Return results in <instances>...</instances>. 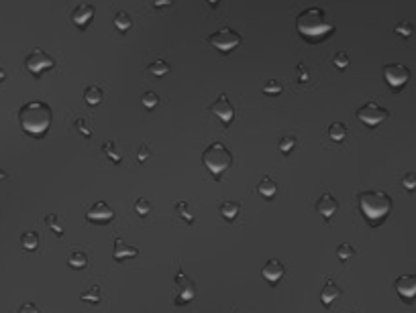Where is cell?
I'll return each mask as SVG.
<instances>
[{
    "label": "cell",
    "mask_w": 416,
    "mask_h": 313,
    "mask_svg": "<svg viewBox=\"0 0 416 313\" xmlns=\"http://www.w3.org/2000/svg\"><path fill=\"white\" fill-rule=\"evenodd\" d=\"M94 6L92 4H80V6H76L74 10H72V22L76 24V26H80V28H86V24L92 20V16H94Z\"/></svg>",
    "instance_id": "cell-16"
},
{
    "label": "cell",
    "mask_w": 416,
    "mask_h": 313,
    "mask_svg": "<svg viewBox=\"0 0 416 313\" xmlns=\"http://www.w3.org/2000/svg\"><path fill=\"white\" fill-rule=\"evenodd\" d=\"M21 246H23L25 250H37V248H39V234L33 232V230L23 232V236H21Z\"/></svg>",
    "instance_id": "cell-22"
},
{
    "label": "cell",
    "mask_w": 416,
    "mask_h": 313,
    "mask_svg": "<svg viewBox=\"0 0 416 313\" xmlns=\"http://www.w3.org/2000/svg\"><path fill=\"white\" fill-rule=\"evenodd\" d=\"M349 313H357V311H349Z\"/></svg>",
    "instance_id": "cell-46"
},
{
    "label": "cell",
    "mask_w": 416,
    "mask_h": 313,
    "mask_svg": "<svg viewBox=\"0 0 416 313\" xmlns=\"http://www.w3.org/2000/svg\"><path fill=\"white\" fill-rule=\"evenodd\" d=\"M82 301H90V303H100V287L98 285H92L88 291H84L80 295Z\"/></svg>",
    "instance_id": "cell-27"
},
{
    "label": "cell",
    "mask_w": 416,
    "mask_h": 313,
    "mask_svg": "<svg viewBox=\"0 0 416 313\" xmlns=\"http://www.w3.org/2000/svg\"><path fill=\"white\" fill-rule=\"evenodd\" d=\"M102 150H104V154L108 156L112 163H116V165L121 163V154L114 150V142H112V140H110V142H104V144H102Z\"/></svg>",
    "instance_id": "cell-30"
},
{
    "label": "cell",
    "mask_w": 416,
    "mask_h": 313,
    "mask_svg": "<svg viewBox=\"0 0 416 313\" xmlns=\"http://www.w3.org/2000/svg\"><path fill=\"white\" fill-rule=\"evenodd\" d=\"M173 206H175L177 216H182L188 224H194V216L190 214V210H188V204H186V202H177V204H173Z\"/></svg>",
    "instance_id": "cell-28"
},
{
    "label": "cell",
    "mask_w": 416,
    "mask_h": 313,
    "mask_svg": "<svg viewBox=\"0 0 416 313\" xmlns=\"http://www.w3.org/2000/svg\"><path fill=\"white\" fill-rule=\"evenodd\" d=\"M114 218V212L108 204L104 202H96L92 204V208L86 212V220L88 222H92V224H108L110 220Z\"/></svg>",
    "instance_id": "cell-11"
},
{
    "label": "cell",
    "mask_w": 416,
    "mask_h": 313,
    "mask_svg": "<svg viewBox=\"0 0 416 313\" xmlns=\"http://www.w3.org/2000/svg\"><path fill=\"white\" fill-rule=\"evenodd\" d=\"M149 156H151V150H149V146H147V144L139 146V150H137V159H139L141 163H145V161H149Z\"/></svg>",
    "instance_id": "cell-38"
},
{
    "label": "cell",
    "mask_w": 416,
    "mask_h": 313,
    "mask_svg": "<svg viewBox=\"0 0 416 313\" xmlns=\"http://www.w3.org/2000/svg\"><path fill=\"white\" fill-rule=\"evenodd\" d=\"M337 254H339V260H349V258L355 254V248H353L349 242H343V244H339V248H337Z\"/></svg>",
    "instance_id": "cell-29"
},
{
    "label": "cell",
    "mask_w": 416,
    "mask_h": 313,
    "mask_svg": "<svg viewBox=\"0 0 416 313\" xmlns=\"http://www.w3.org/2000/svg\"><path fill=\"white\" fill-rule=\"evenodd\" d=\"M51 120H53V110L47 102H41V100L25 102L19 110V124L27 134H33V136L45 134L51 126Z\"/></svg>",
    "instance_id": "cell-1"
},
{
    "label": "cell",
    "mask_w": 416,
    "mask_h": 313,
    "mask_svg": "<svg viewBox=\"0 0 416 313\" xmlns=\"http://www.w3.org/2000/svg\"><path fill=\"white\" fill-rule=\"evenodd\" d=\"M102 98H104V92L100 86H88L84 90V100L88 106H98L102 102Z\"/></svg>",
    "instance_id": "cell-19"
},
{
    "label": "cell",
    "mask_w": 416,
    "mask_h": 313,
    "mask_svg": "<svg viewBox=\"0 0 416 313\" xmlns=\"http://www.w3.org/2000/svg\"><path fill=\"white\" fill-rule=\"evenodd\" d=\"M173 285H175V303L177 305H186V303H190L194 299V295H196L194 283L188 278V274L184 270H177L175 272Z\"/></svg>",
    "instance_id": "cell-8"
},
{
    "label": "cell",
    "mask_w": 416,
    "mask_h": 313,
    "mask_svg": "<svg viewBox=\"0 0 416 313\" xmlns=\"http://www.w3.org/2000/svg\"><path fill=\"white\" fill-rule=\"evenodd\" d=\"M396 293L404 299V301H412L416 297V274H400L396 278Z\"/></svg>",
    "instance_id": "cell-12"
},
{
    "label": "cell",
    "mask_w": 416,
    "mask_h": 313,
    "mask_svg": "<svg viewBox=\"0 0 416 313\" xmlns=\"http://www.w3.org/2000/svg\"><path fill=\"white\" fill-rule=\"evenodd\" d=\"M308 78H310V76H308V68H306L304 64H300V66H298V82H300V84H306Z\"/></svg>",
    "instance_id": "cell-40"
},
{
    "label": "cell",
    "mask_w": 416,
    "mask_h": 313,
    "mask_svg": "<svg viewBox=\"0 0 416 313\" xmlns=\"http://www.w3.org/2000/svg\"><path fill=\"white\" fill-rule=\"evenodd\" d=\"M0 179H7V173L5 171H0Z\"/></svg>",
    "instance_id": "cell-45"
},
{
    "label": "cell",
    "mask_w": 416,
    "mask_h": 313,
    "mask_svg": "<svg viewBox=\"0 0 416 313\" xmlns=\"http://www.w3.org/2000/svg\"><path fill=\"white\" fill-rule=\"evenodd\" d=\"M396 33H398V35H402V37H410V35L414 33V26H412L410 22L402 20V22H398V24H396Z\"/></svg>",
    "instance_id": "cell-37"
},
{
    "label": "cell",
    "mask_w": 416,
    "mask_h": 313,
    "mask_svg": "<svg viewBox=\"0 0 416 313\" xmlns=\"http://www.w3.org/2000/svg\"><path fill=\"white\" fill-rule=\"evenodd\" d=\"M402 185H404V190L406 192H416V173H406L402 177Z\"/></svg>",
    "instance_id": "cell-36"
},
{
    "label": "cell",
    "mask_w": 416,
    "mask_h": 313,
    "mask_svg": "<svg viewBox=\"0 0 416 313\" xmlns=\"http://www.w3.org/2000/svg\"><path fill=\"white\" fill-rule=\"evenodd\" d=\"M68 264H70L72 268H76V270H82V268H86V266H88V254H86V252H82V250H76V252H72V254H70Z\"/></svg>",
    "instance_id": "cell-23"
},
{
    "label": "cell",
    "mask_w": 416,
    "mask_h": 313,
    "mask_svg": "<svg viewBox=\"0 0 416 313\" xmlns=\"http://www.w3.org/2000/svg\"><path fill=\"white\" fill-rule=\"evenodd\" d=\"M202 163L215 177H221L233 165V152L223 142H211L202 152Z\"/></svg>",
    "instance_id": "cell-4"
},
{
    "label": "cell",
    "mask_w": 416,
    "mask_h": 313,
    "mask_svg": "<svg viewBox=\"0 0 416 313\" xmlns=\"http://www.w3.org/2000/svg\"><path fill=\"white\" fill-rule=\"evenodd\" d=\"M211 112L221 118V122L225 124V126H227V124H231L233 118H235V108H233V104H231L227 94H221V96L211 104Z\"/></svg>",
    "instance_id": "cell-10"
},
{
    "label": "cell",
    "mask_w": 416,
    "mask_h": 313,
    "mask_svg": "<svg viewBox=\"0 0 416 313\" xmlns=\"http://www.w3.org/2000/svg\"><path fill=\"white\" fill-rule=\"evenodd\" d=\"M390 116V112L385 110V108H381L377 102H365L359 110H357V118L363 122V124H367V126H377L379 122H383L385 118Z\"/></svg>",
    "instance_id": "cell-7"
},
{
    "label": "cell",
    "mask_w": 416,
    "mask_h": 313,
    "mask_svg": "<svg viewBox=\"0 0 416 313\" xmlns=\"http://www.w3.org/2000/svg\"><path fill=\"white\" fill-rule=\"evenodd\" d=\"M206 2H211V4L215 6V4H219V0H206Z\"/></svg>",
    "instance_id": "cell-44"
},
{
    "label": "cell",
    "mask_w": 416,
    "mask_h": 313,
    "mask_svg": "<svg viewBox=\"0 0 416 313\" xmlns=\"http://www.w3.org/2000/svg\"><path fill=\"white\" fill-rule=\"evenodd\" d=\"M45 222H47V226H49L57 236H64V228H62V224H59V218H57L55 214H49V216L45 218Z\"/></svg>",
    "instance_id": "cell-31"
},
{
    "label": "cell",
    "mask_w": 416,
    "mask_h": 313,
    "mask_svg": "<svg viewBox=\"0 0 416 313\" xmlns=\"http://www.w3.org/2000/svg\"><path fill=\"white\" fill-rule=\"evenodd\" d=\"M337 210H339V202H337V198L333 196V194H322L320 198H318V202H316V212L324 218L326 222H331V218L337 214Z\"/></svg>",
    "instance_id": "cell-13"
},
{
    "label": "cell",
    "mask_w": 416,
    "mask_h": 313,
    "mask_svg": "<svg viewBox=\"0 0 416 313\" xmlns=\"http://www.w3.org/2000/svg\"><path fill=\"white\" fill-rule=\"evenodd\" d=\"M341 287L335 283L333 278H326L324 280V285H322V291H320V303L324 305V307H331L333 305V301L337 299V297H341Z\"/></svg>",
    "instance_id": "cell-17"
},
{
    "label": "cell",
    "mask_w": 416,
    "mask_h": 313,
    "mask_svg": "<svg viewBox=\"0 0 416 313\" xmlns=\"http://www.w3.org/2000/svg\"><path fill=\"white\" fill-rule=\"evenodd\" d=\"M5 80H7V72H5L3 68H0V82H5Z\"/></svg>",
    "instance_id": "cell-43"
},
{
    "label": "cell",
    "mask_w": 416,
    "mask_h": 313,
    "mask_svg": "<svg viewBox=\"0 0 416 313\" xmlns=\"http://www.w3.org/2000/svg\"><path fill=\"white\" fill-rule=\"evenodd\" d=\"M173 0H153V6L155 8H163V6H171Z\"/></svg>",
    "instance_id": "cell-42"
},
{
    "label": "cell",
    "mask_w": 416,
    "mask_h": 313,
    "mask_svg": "<svg viewBox=\"0 0 416 313\" xmlns=\"http://www.w3.org/2000/svg\"><path fill=\"white\" fill-rule=\"evenodd\" d=\"M326 134H329V138L335 140V142H343L345 136H347V126L343 122H333L329 126V130H326Z\"/></svg>",
    "instance_id": "cell-21"
},
{
    "label": "cell",
    "mask_w": 416,
    "mask_h": 313,
    "mask_svg": "<svg viewBox=\"0 0 416 313\" xmlns=\"http://www.w3.org/2000/svg\"><path fill=\"white\" fill-rule=\"evenodd\" d=\"M141 102H143V108H147V110H153L157 104H159V96L155 92H145L143 94V98H141Z\"/></svg>",
    "instance_id": "cell-26"
},
{
    "label": "cell",
    "mask_w": 416,
    "mask_h": 313,
    "mask_svg": "<svg viewBox=\"0 0 416 313\" xmlns=\"http://www.w3.org/2000/svg\"><path fill=\"white\" fill-rule=\"evenodd\" d=\"M284 272H286V266H284V262L280 258H270L263 264V268H261L263 278L267 280V283H272V285L278 283V280L284 276Z\"/></svg>",
    "instance_id": "cell-14"
},
{
    "label": "cell",
    "mask_w": 416,
    "mask_h": 313,
    "mask_svg": "<svg viewBox=\"0 0 416 313\" xmlns=\"http://www.w3.org/2000/svg\"><path fill=\"white\" fill-rule=\"evenodd\" d=\"M53 66H55V59L49 53H45L43 49H33L31 53L25 57V68L31 72L33 76H39V74L51 70Z\"/></svg>",
    "instance_id": "cell-6"
},
{
    "label": "cell",
    "mask_w": 416,
    "mask_h": 313,
    "mask_svg": "<svg viewBox=\"0 0 416 313\" xmlns=\"http://www.w3.org/2000/svg\"><path fill=\"white\" fill-rule=\"evenodd\" d=\"M280 92H282V84L278 80H270L263 86V94H267V96H278Z\"/></svg>",
    "instance_id": "cell-32"
},
{
    "label": "cell",
    "mask_w": 416,
    "mask_h": 313,
    "mask_svg": "<svg viewBox=\"0 0 416 313\" xmlns=\"http://www.w3.org/2000/svg\"><path fill=\"white\" fill-rule=\"evenodd\" d=\"M257 194H261L265 200L276 198V194H278V183H276L270 175H265V177L257 183Z\"/></svg>",
    "instance_id": "cell-18"
},
{
    "label": "cell",
    "mask_w": 416,
    "mask_h": 313,
    "mask_svg": "<svg viewBox=\"0 0 416 313\" xmlns=\"http://www.w3.org/2000/svg\"><path fill=\"white\" fill-rule=\"evenodd\" d=\"M76 126H78L82 132H84V136H90V134H92V130L88 128V122H86L84 118H78V120H76Z\"/></svg>",
    "instance_id": "cell-41"
},
{
    "label": "cell",
    "mask_w": 416,
    "mask_h": 313,
    "mask_svg": "<svg viewBox=\"0 0 416 313\" xmlns=\"http://www.w3.org/2000/svg\"><path fill=\"white\" fill-rule=\"evenodd\" d=\"M357 204H359V210L363 214V218L367 220V224L371 226H377L381 224L385 218L390 216L392 212V198L381 192V190H365L357 196Z\"/></svg>",
    "instance_id": "cell-2"
},
{
    "label": "cell",
    "mask_w": 416,
    "mask_h": 313,
    "mask_svg": "<svg viewBox=\"0 0 416 313\" xmlns=\"http://www.w3.org/2000/svg\"><path fill=\"white\" fill-rule=\"evenodd\" d=\"M19 313H39V307H37L35 303H31V301H27V303L21 305Z\"/></svg>",
    "instance_id": "cell-39"
},
{
    "label": "cell",
    "mask_w": 416,
    "mask_h": 313,
    "mask_svg": "<svg viewBox=\"0 0 416 313\" xmlns=\"http://www.w3.org/2000/svg\"><path fill=\"white\" fill-rule=\"evenodd\" d=\"M241 41H243V37L237 33V30L229 28V26H223V28L215 30V33L208 37V43H211L215 49L225 51V53H227V51H233L235 47H239Z\"/></svg>",
    "instance_id": "cell-5"
},
{
    "label": "cell",
    "mask_w": 416,
    "mask_h": 313,
    "mask_svg": "<svg viewBox=\"0 0 416 313\" xmlns=\"http://www.w3.org/2000/svg\"><path fill=\"white\" fill-rule=\"evenodd\" d=\"M135 212H137L139 216H147V214L151 212V204L147 202L145 198H139V200L135 202Z\"/></svg>",
    "instance_id": "cell-35"
},
{
    "label": "cell",
    "mask_w": 416,
    "mask_h": 313,
    "mask_svg": "<svg viewBox=\"0 0 416 313\" xmlns=\"http://www.w3.org/2000/svg\"><path fill=\"white\" fill-rule=\"evenodd\" d=\"M219 212H221V216L225 218V220L233 222L235 218L239 216V212H241V204H237V202H223Z\"/></svg>",
    "instance_id": "cell-20"
},
{
    "label": "cell",
    "mask_w": 416,
    "mask_h": 313,
    "mask_svg": "<svg viewBox=\"0 0 416 313\" xmlns=\"http://www.w3.org/2000/svg\"><path fill=\"white\" fill-rule=\"evenodd\" d=\"M333 64H335V68H339V70H347V68H349V57H347V53H345V51H337V53L333 55Z\"/></svg>",
    "instance_id": "cell-33"
},
{
    "label": "cell",
    "mask_w": 416,
    "mask_h": 313,
    "mask_svg": "<svg viewBox=\"0 0 416 313\" xmlns=\"http://www.w3.org/2000/svg\"><path fill=\"white\" fill-rule=\"evenodd\" d=\"M294 146H296V136H282L280 142H278V148H280L282 152H286V154H288Z\"/></svg>",
    "instance_id": "cell-34"
},
{
    "label": "cell",
    "mask_w": 416,
    "mask_h": 313,
    "mask_svg": "<svg viewBox=\"0 0 416 313\" xmlns=\"http://www.w3.org/2000/svg\"><path fill=\"white\" fill-rule=\"evenodd\" d=\"M381 74H383V80L388 82L394 90H400L410 80V70L406 66H402V64H388V66H383Z\"/></svg>",
    "instance_id": "cell-9"
},
{
    "label": "cell",
    "mask_w": 416,
    "mask_h": 313,
    "mask_svg": "<svg viewBox=\"0 0 416 313\" xmlns=\"http://www.w3.org/2000/svg\"><path fill=\"white\" fill-rule=\"evenodd\" d=\"M147 72H149L151 76H155V78L167 76L169 74V64H167L165 59H157V61H153V64L147 66Z\"/></svg>",
    "instance_id": "cell-24"
},
{
    "label": "cell",
    "mask_w": 416,
    "mask_h": 313,
    "mask_svg": "<svg viewBox=\"0 0 416 313\" xmlns=\"http://www.w3.org/2000/svg\"><path fill=\"white\" fill-rule=\"evenodd\" d=\"M139 254V248L137 246H131V244H127L121 236H116L114 238V250H112V256H114V260H125V258H135Z\"/></svg>",
    "instance_id": "cell-15"
},
{
    "label": "cell",
    "mask_w": 416,
    "mask_h": 313,
    "mask_svg": "<svg viewBox=\"0 0 416 313\" xmlns=\"http://www.w3.org/2000/svg\"><path fill=\"white\" fill-rule=\"evenodd\" d=\"M114 26L121 30V33H127V30L133 26V20H131V16H129L125 10H118V12L114 14Z\"/></svg>",
    "instance_id": "cell-25"
},
{
    "label": "cell",
    "mask_w": 416,
    "mask_h": 313,
    "mask_svg": "<svg viewBox=\"0 0 416 313\" xmlns=\"http://www.w3.org/2000/svg\"><path fill=\"white\" fill-rule=\"evenodd\" d=\"M296 28H298V33L304 39L316 41L320 37H326L329 33H333V22L326 18L324 8L310 6L296 16Z\"/></svg>",
    "instance_id": "cell-3"
}]
</instances>
